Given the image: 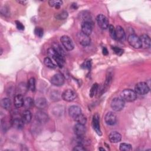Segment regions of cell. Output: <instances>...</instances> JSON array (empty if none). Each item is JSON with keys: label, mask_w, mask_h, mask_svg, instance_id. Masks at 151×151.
<instances>
[{"label": "cell", "mask_w": 151, "mask_h": 151, "mask_svg": "<svg viewBox=\"0 0 151 151\" xmlns=\"http://www.w3.org/2000/svg\"><path fill=\"white\" fill-rule=\"evenodd\" d=\"M47 54L48 55V57H50L52 60H53L60 68H62L63 67L65 61L64 56L58 53L52 47L48 49Z\"/></svg>", "instance_id": "6da1fadb"}, {"label": "cell", "mask_w": 151, "mask_h": 151, "mask_svg": "<svg viewBox=\"0 0 151 151\" xmlns=\"http://www.w3.org/2000/svg\"><path fill=\"white\" fill-rule=\"evenodd\" d=\"M120 97L126 102H132L137 99V94L132 89H125L120 93Z\"/></svg>", "instance_id": "7a4b0ae2"}, {"label": "cell", "mask_w": 151, "mask_h": 151, "mask_svg": "<svg viewBox=\"0 0 151 151\" xmlns=\"http://www.w3.org/2000/svg\"><path fill=\"white\" fill-rule=\"evenodd\" d=\"M150 88L145 82H139L134 87V91L137 94L145 95L149 93Z\"/></svg>", "instance_id": "3957f363"}, {"label": "cell", "mask_w": 151, "mask_h": 151, "mask_svg": "<svg viewBox=\"0 0 151 151\" xmlns=\"http://www.w3.org/2000/svg\"><path fill=\"white\" fill-rule=\"evenodd\" d=\"M124 101L120 98L115 97L111 101V107L115 111H121L124 106Z\"/></svg>", "instance_id": "277c9868"}, {"label": "cell", "mask_w": 151, "mask_h": 151, "mask_svg": "<svg viewBox=\"0 0 151 151\" xmlns=\"http://www.w3.org/2000/svg\"><path fill=\"white\" fill-rule=\"evenodd\" d=\"M60 42L66 50L71 51L74 49V45L73 41L68 36L63 35L60 38Z\"/></svg>", "instance_id": "5b68a950"}, {"label": "cell", "mask_w": 151, "mask_h": 151, "mask_svg": "<svg viewBox=\"0 0 151 151\" xmlns=\"http://www.w3.org/2000/svg\"><path fill=\"white\" fill-rule=\"evenodd\" d=\"M96 21L99 27L101 29H107L109 26V22L107 18L103 14H99L97 16Z\"/></svg>", "instance_id": "8992f818"}, {"label": "cell", "mask_w": 151, "mask_h": 151, "mask_svg": "<svg viewBox=\"0 0 151 151\" xmlns=\"http://www.w3.org/2000/svg\"><path fill=\"white\" fill-rule=\"evenodd\" d=\"M129 44L134 48H140L141 47V42L140 38L135 34H130L127 38Z\"/></svg>", "instance_id": "52a82bcc"}, {"label": "cell", "mask_w": 151, "mask_h": 151, "mask_svg": "<svg viewBox=\"0 0 151 151\" xmlns=\"http://www.w3.org/2000/svg\"><path fill=\"white\" fill-rule=\"evenodd\" d=\"M51 84L55 86H61L63 85L65 81L64 77L60 73L54 74L50 80Z\"/></svg>", "instance_id": "ba28073f"}, {"label": "cell", "mask_w": 151, "mask_h": 151, "mask_svg": "<svg viewBox=\"0 0 151 151\" xmlns=\"http://www.w3.org/2000/svg\"><path fill=\"white\" fill-rule=\"evenodd\" d=\"M93 31V22L91 21H83L81 24V32L89 36Z\"/></svg>", "instance_id": "9c48e42d"}, {"label": "cell", "mask_w": 151, "mask_h": 151, "mask_svg": "<svg viewBox=\"0 0 151 151\" xmlns=\"http://www.w3.org/2000/svg\"><path fill=\"white\" fill-rule=\"evenodd\" d=\"M77 97L76 93L71 89L65 90L62 93V98L64 100L66 101H73Z\"/></svg>", "instance_id": "30bf717a"}, {"label": "cell", "mask_w": 151, "mask_h": 151, "mask_svg": "<svg viewBox=\"0 0 151 151\" xmlns=\"http://www.w3.org/2000/svg\"><path fill=\"white\" fill-rule=\"evenodd\" d=\"M77 37L79 44L81 45L86 47L90 45L91 40L90 38H89V36L83 34L82 32H80L77 34Z\"/></svg>", "instance_id": "8fae6325"}, {"label": "cell", "mask_w": 151, "mask_h": 151, "mask_svg": "<svg viewBox=\"0 0 151 151\" xmlns=\"http://www.w3.org/2000/svg\"><path fill=\"white\" fill-rule=\"evenodd\" d=\"M74 132L77 137H83L86 132V128L84 124L77 123L74 126Z\"/></svg>", "instance_id": "7c38bea8"}, {"label": "cell", "mask_w": 151, "mask_h": 151, "mask_svg": "<svg viewBox=\"0 0 151 151\" xmlns=\"http://www.w3.org/2000/svg\"><path fill=\"white\" fill-rule=\"evenodd\" d=\"M104 120L107 124L108 125H114L117 122V116L112 111L107 112L104 117Z\"/></svg>", "instance_id": "4fadbf2b"}, {"label": "cell", "mask_w": 151, "mask_h": 151, "mask_svg": "<svg viewBox=\"0 0 151 151\" xmlns=\"http://www.w3.org/2000/svg\"><path fill=\"white\" fill-rule=\"evenodd\" d=\"M92 126L94 131L96 132V133L101 136L102 134L101 131L100 127V120H99V116L97 114H95L93 117L92 120Z\"/></svg>", "instance_id": "5bb4252c"}, {"label": "cell", "mask_w": 151, "mask_h": 151, "mask_svg": "<svg viewBox=\"0 0 151 151\" xmlns=\"http://www.w3.org/2000/svg\"><path fill=\"white\" fill-rule=\"evenodd\" d=\"M126 35L123 28L120 26L117 25L115 28V40L120 41H123L125 40Z\"/></svg>", "instance_id": "9a60e30c"}, {"label": "cell", "mask_w": 151, "mask_h": 151, "mask_svg": "<svg viewBox=\"0 0 151 151\" xmlns=\"http://www.w3.org/2000/svg\"><path fill=\"white\" fill-rule=\"evenodd\" d=\"M35 119L37 122L41 123H45L48 120V116L47 113H45L44 111H42L41 110L38 111L35 113Z\"/></svg>", "instance_id": "2e32d148"}, {"label": "cell", "mask_w": 151, "mask_h": 151, "mask_svg": "<svg viewBox=\"0 0 151 151\" xmlns=\"http://www.w3.org/2000/svg\"><path fill=\"white\" fill-rule=\"evenodd\" d=\"M81 113V109L78 106L73 105L69 107L68 114L71 118L74 119L76 117H77Z\"/></svg>", "instance_id": "e0dca14e"}, {"label": "cell", "mask_w": 151, "mask_h": 151, "mask_svg": "<svg viewBox=\"0 0 151 151\" xmlns=\"http://www.w3.org/2000/svg\"><path fill=\"white\" fill-rule=\"evenodd\" d=\"M141 47L143 48H149L150 47V38L147 34H142L140 37Z\"/></svg>", "instance_id": "ac0fdd59"}, {"label": "cell", "mask_w": 151, "mask_h": 151, "mask_svg": "<svg viewBox=\"0 0 151 151\" xmlns=\"http://www.w3.org/2000/svg\"><path fill=\"white\" fill-rule=\"evenodd\" d=\"M109 139L111 143H116L121 141L122 135L117 132H112L109 135Z\"/></svg>", "instance_id": "d6986e66"}, {"label": "cell", "mask_w": 151, "mask_h": 151, "mask_svg": "<svg viewBox=\"0 0 151 151\" xmlns=\"http://www.w3.org/2000/svg\"><path fill=\"white\" fill-rule=\"evenodd\" d=\"M24 99L22 94H18L14 97V104L15 107L17 108L21 107L22 106H24Z\"/></svg>", "instance_id": "ffe728a7"}, {"label": "cell", "mask_w": 151, "mask_h": 151, "mask_svg": "<svg viewBox=\"0 0 151 151\" xmlns=\"http://www.w3.org/2000/svg\"><path fill=\"white\" fill-rule=\"evenodd\" d=\"M35 106L39 109H43L47 106V101L44 97H39L35 101Z\"/></svg>", "instance_id": "44dd1931"}, {"label": "cell", "mask_w": 151, "mask_h": 151, "mask_svg": "<svg viewBox=\"0 0 151 151\" xmlns=\"http://www.w3.org/2000/svg\"><path fill=\"white\" fill-rule=\"evenodd\" d=\"M32 119V114L29 110H26L24 111L21 114V119L24 124L29 123Z\"/></svg>", "instance_id": "7402d4cb"}, {"label": "cell", "mask_w": 151, "mask_h": 151, "mask_svg": "<svg viewBox=\"0 0 151 151\" xmlns=\"http://www.w3.org/2000/svg\"><path fill=\"white\" fill-rule=\"evenodd\" d=\"M12 125L17 129H22L24 127V123L22 122L21 118L19 119L16 117L12 121Z\"/></svg>", "instance_id": "603a6c76"}, {"label": "cell", "mask_w": 151, "mask_h": 151, "mask_svg": "<svg viewBox=\"0 0 151 151\" xmlns=\"http://www.w3.org/2000/svg\"><path fill=\"white\" fill-rule=\"evenodd\" d=\"M1 106L5 110H9L11 108V102L9 98H4L1 101Z\"/></svg>", "instance_id": "cb8c5ba5"}, {"label": "cell", "mask_w": 151, "mask_h": 151, "mask_svg": "<svg viewBox=\"0 0 151 151\" xmlns=\"http://www.w3.org/2000/svg\"><path fill=\"white\" fill-rule=\"evenodd\" d=\"M35 104V101L31 97H26L24 99V106L25 109H30Z\"/></svg>", "instance_id": "d4e9b609"}, {"label": "cell", "mask_w": 151, "mask_h": 151, "mask_svg": "<svg viewBox=\"0 0 151 151\" xmlns=\"http://www.w3.org/2000/svg\"><path fill=\"white\" fill-rule=\"evenodd\" d=\"M44 64L48 68L54 69L56 68V65L53 63V61L48 57H45L44 59Z\"/></svg>", "instance_id": "484cf974"}, {"label": "cell", "mask_w": 151, "mask_h": 151, "mask_svg": "<svg viewBox=\"0 0 151 151\" xmlns=\"http://www.w3.org/2000/svg\"><path fill=\"white\" fill-rule=\"evenodd\" d=\"M27 88L31 91L35 90V80L34 78L31 77L29 79L27 84Z\"/></svg>", "instance_id": "4316f807"}, {"label": "cell", "mask_w": 151, "mask_h": 151, "mask_svg": "<svg viewBox=\"0 0 151 151\" xmlns=\"http://www.w3.org/2000/svg\"><path fill=\"white\" fill-rule=\"evenodd\" d=\"M63 4V1L60 0H50L48 1V4L50 6L55 7L56 9H58L60 8Z\"/></svg>", "instance_id": "83f0119b"}, {"label": "cell", "mask_w": 151, "mask_h": 151, "mask_svg": "<svg viewBox=\"0 0 151 151\" xmlns=\"http://www.w3.org/2000/svg\"><path fill=\"white\" fill-rule=\"evenodd\" d=\"M74 120H76V122H77V123L82 124H85L87 122V118L83 114H82V113L80 114H79L77 117H76L74 119Z\"/></svg>", "instance_id": "f1b7e54d"}, {"label": "cell", "mask_w": 151, "mask_h": 151, "mask_svg": "<svg viewBox=\"0 0 151 151\" xmlns=\"http://www.w3.org/2000/svg\"><path fill=\"white\" fill-rule=\"evenodd\" d=\"M119 149L122 151H130L132 150V147L129 143H122L119 146Z\"/></svg>", "instance_id": "f546056e"}, {"label": "cell", "mask_w": 151, "mask_h": 151, "mask_svg": "<svg viewBox=\"0 0 151 151\" xmlns=\"http://www.w3.org/2000/svg\"><path fill=\"white\" fill-rule=\"evenodd\" d=\"M52 48L58 52L59 53L60 55H63L64 57L65 55V52L63 50V48L61 47V46L57 43H54L52 45Z\"/></svg>", "instance_id": "4dcf8cb0"}, {"label": "cell", "mask_w": 151, "mask_h": 151, "mask_svg": "<svg viewBox=\"0 0 151 151\" xmlns=\"http://www.w3.org/2000/svg\"><path fill=\"white\" fill-rule=\"evenodd\" d=\"M68 12L65 11H63L55 15V18L58 19H60V20H63L67 18L68 17Z\"/></svg>", "instance_id": "1f68e13d"}, {"label": "cell", "mask_w": 151, "mask_h": 151, "mask_svg": "<svg viewBox=\"0 0 151 151\" xmlns=\"http://www.w3.org/2000/svg\"><path fill=\"white\" fill-rule=\"evenodd\" d=\"M98 88H99V85L97 83H94L92 86L90 91V96L91 97H93L96 94L98 90Z\"/></svg>", "instance_id": "d6a6232c"}, {"label": "cell", "mask_w": 151, "mask_h": 151, "mask_svg": "<svg viewBox=\"0 0 151 151\" xmlns=\"http://www.w3.org/2000/svg\"><path fill=\"white\" fill-rule=\"evenodd\" d=\"M34 33L37 37H38L39 38H41L43 36V29L41 27H36L34 29Z\"/></svg>", "instance_id": "836d02e7"}, {"label": "cell", "mask_w": 151, "mask_h": 151, "mask_svg": "<svg viewBox=\"0 0 151 151\" xmlns=\"http://www.w3.org/2000/svg\"><path fill=\"white\" fill-rule=\"evenodd\" d=\"M109 31L110 37L115 40V28L112 25H109Z\"/></svg>", "instance_id": "e575fe53"}, {"label": "cell", "mask_w": 151, "mask_h": 151, "mask_svg": "<svg viewBox=\"0 0 151 151\" xmlns=\"http://www.w3.org/2000/svg\"><path fill=\"white\" fill-rule=\"evenodd\" d=\"M111 48L114 52V53L118 55H121L123 53V50L120 48H119L117 47H112Z\"/></svg>", "instance_id": "d590c367"}, {"label": "cell", "mask_w": 151, "mask_h": 151, "mask_svg": "<svg viewBox=\"0 0 151 151\" xmlns=\"http://www.w3.org/2000/svg\"><path fill=\"white\" fill-rule=\"evenodd\" d=\"M73 150H76V151H85L86 149H85V147H84L82 145H78L77 146H76L73 149Z\"/></svg>", "instance_id": "8d00e7d4"}, {"label": "cell", "mask_w": 151, "mask_h": 151, "mask_svg": "<svg viewBox=\"0 0 151 151\" xmlns=\"http://www.w3.org/2000/svg\"><path fill=\"white\" fill-rule=\"evenodd\" d=\"M15 24H16L17 28L18 29H19V30H24V26L23 25V24L21 22H19L18 21H15Z\"/></svg>", "instance_id": "74e56055"}, {"label": "cell", "mask_w": 151, "mask_h": 151, "mask_svg": "<svg viewBox=\"0 0 151 151\" xmlns=\"http://www.w3.org/2000/svg\"><path fill=\"white\" fill-rule=\"evenodd\" d=\"M103 54L104 55H105L108 54V51H107V48L106 47H104L103 48Z\"/></svg>", "instance_id": "f35d334b"}, {"label": "cell", "mask_w": 151, "mask_h": 151, "mask_svg": "<svg viewBox=\"0 0 151 151\" xmlns=\"http://www.w3.org/2000/svg\"><path fill=\"white\" fill-rule=\"evenodd\" d=\"M86 67L90 69L91 67V61H87L86 63Z\"/></svg>", "instance_id": "ab89813d"}, {"label": "cell", "mask_w": 151, "mask_h": 151, "mask_svg": "<svg viewBox=\"0 0 151 151\" xmlns=\"http://www.w3.org/2000/svg\"><path fill=\"white\" fill-rule=\"evenodd\" d=\"M17 2L22 5H25L28 2L25 1H17Z\"/></svg>", "instance_id": "60d3db41"}, {"label": "cell", "mask_w": 151, "mask_h": 151, "mask_svg": "<svg viewBox=\"0 0 151 151\" xmlns=\"http://www.w3.org/2000/svg\"><path fill=\"white\" fill-rule=\"evenodd\" d=\"M99 150H103V151H104V150H105V149H103V148H101V147H100V148H99Z\"/></svg>", "instance_id": "b9f144b4"}]
</instances>
